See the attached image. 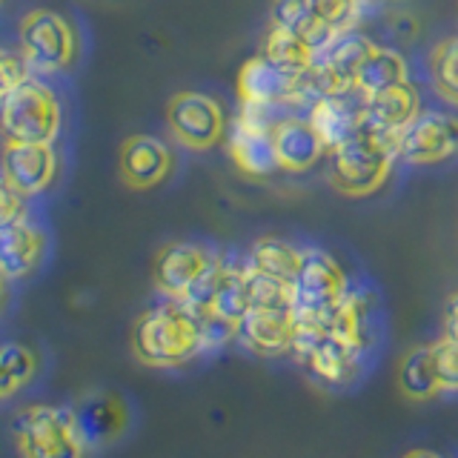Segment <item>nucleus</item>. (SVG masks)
I'll list each match as a JSON object with an SVG mask.
<instances>
[{
    "label": "nucleus",
    "mask_w": 458,
    "mask_h": 458,
    "mask_svg": "<svg viewBox=\"0 0 458 458\" xmlns=\"http://www.w3.org/2000/svg\"><path fill=\"white\" fill-rule=\"evenodd\" d=\"M132 350L135 358L147 367H181L200 347V324L198 312L186 307L178 298H166L164 304L147 310L132 329Z\"/></svg>",
    "instance_id": "nucleus-1"
},
{
    "label": "nucleus",
    "mask_w": 458,
    "mask_h": 458,
    "mask_svg": "<svg viewBox=\"0 0 458 458\" xmlns=\"http://www.w3.org/2000/svg\"><path fill=\"white\" fill-rule=\"evenodd\" d=\"M329 155V183L341 195L350 198H367L381 190V183L390 178L395 147L393 138H384L378 132L355 135L352 140L341 143Z\"/></svg>",
    "instance_id": "nucleus-2"
},
{
    "label": "nucleus",
    "mask_w": 458,
    "mask_h": 458,
    "mask_svg": "<svg viewBox=\"0 0 458 458\" xmlns=\"http://www.w3.org/2000/svg\"><path fill=\"white\" fill-rule=\"evenodd\" d=\"M61 100L47 83L26 78L0 98V135L4 143H52L61 132Z\"/></svg>",
    "instance_id": "nucleus-3"
},
{
    "label": "nucleus",
    "mask_w": 458,
    "mask_h": 458,
    "mask_svg": "<svg viewBox=\"0 0 458 458\" xmlns=\"http://www.w3.org/2000/svg\"><path fill=\"white\" fill-rule=\"evenodd\" d=\"M290 352L324 386H350L361 372L364 352L327 324L298 321Z\"/></svg>",
    "instance_id": "nucleus-4"
},
{
    "label": "nucleus",
    "mask_w": 458,
    "mask_h": 458,
    "mask_svg": "<svg viewBox=\"0 0 458 458\" xmlns=\"http://www.w3.org/2000/svg\"><path fill=\"white\" fill-rule=\"evenodd\" d=\"M12 436L21 458H83L86 444L72 410L29 404L12 419Z\"/></svg>",
    "instance_id": "nucleus-5"
},
{
    "label": "nucleus",
    "mask_w": 458,
    "mask_h": 458,
    "mask_svg": "<svg viewBox=\"0 0 458 458\" xmlns=\"http://www.w3.org/2000/svg\"><path fill=\"white\" fill-rule=\"evenodd\" d=\"M350 293V281L333 255L307 250L304 264L293 281V310L298 321L327 324L338 304Z\"/></svg>",
    "instance_id": "nucleus-6"
},
{
    "label": "nucleus",
    "mask_w": 458,
    "mask_h": 458,
    "mask_svg": "<svg viewBox=\"0 0 458 458\" xmlns=\"http://www.w3.org/2000/svg\"><path fill=\"white\" fill-rule=\"evenodd\" d=\"M21 49L29 69L52 75L72 66L78 40L66 18L49 9H35L21 21Z\"/></svg>",
    "instance_id": "nucleus-7"
},
{
    "label": "nucleus",
    "mask_w": 458,
    "mask_h": 458,
    "mask_svg": "<svg viewBox=\"0 0 458 458\" xmlns=\"http://www.w3.org/2000/svg\"><path fill=\"white\" fill-rule=\"evenodd\" d=\"M166 123L181 147L192 152L212 149L226 135V118L218 100L204 92H178L166 104Z\"/></svg>",
    "instance_id": "nucleus-8"
},
{
    "label": "nucleus",
    "mask_w": 458,
    "mask_h": 458,
    "mask_svg": "<svg viewBox=\"0 0 458 458\" xmlns=\"http://www.w3.org/2000/svg\"><path fill=\"white\" fill-rule=\"evenodd\" d=\"M393 147L412 166L450 161L458 155V118L447 112H419L393 138Z\"/></svg>",
    "instance_id": "nucleus-9"
},
{
    "label": "nucleus",
    "mask_w": 458,
    "mask_h": 458,
    "mask_svg": "<svg viewBox=\"0 0 458 458\" xmlns=\"http://www.w3.org/2000/svg\"><path fill=\"white\" fill-rule=\"evenodd\" d=\"M238 98L241 106H255V104L298 106L304 100V75L281 69L267 55H255L238 72Z\"/></svg>",
    "instance_id": "nucleus-10"
},
{
    "label": "nucleus",
    "mask_w": 458,
    "mask_h": 458,
    "mask_svg": "<svg viewBox=\"0 0 458 458\" xmlns=\"http://www.w3.org/2000/svg\"><path fill=\"white\" fill-rule=\"evenodd\" d=\"M72 419L78 424V433L89 447H106L118 441L129 427V407L118 393L109 390H92L81 395L72 404Z\"/></svg>",
    "instance_id": "nucleus-11"
},
{
    "label": "nucleus",
    "mask_w": 458,
    "mask_h": 458,
    "mask_svg": "<svg viewBox=\"0 0 458 458\" xmlns=\"http://www.w3.org/2000/svg\"><path fill=\"white\" fill-rule=\"evenodd\" d=\"M226 132H229V138H226L229 157H233L243 175L269 178L281 169L278 152H276V138H272V126L252 118L247 109H241V114L233 121V126H229Z\"/></svg>",
    "instance_id": "nucleus-12"
},
{
    "label": "nucleus",
    "mask_w": 458,
    "mask_h": 458,
    "mask_svg": "<svg viewBox=\"0 0 458 458\" xmlns=\"http://www.w3.org/2000/svg\"><path fill=\"white\" fill-rule=\"evenodd\" d=\"M310 121L318 129L327 152H333L341 143L352 140L369 129L367 123V98L352 86L341 95L318 98L310 109Z\"/></svg>",
    "instance_id": "nucleus-13"
},
{
    "label": "nucleus",
    "mask_w": 458,
    "mask_h": 458,
    "mask_svg": "<svg viewBox=\"0 0 458 458\" xmlns=\"http://www.w3.org/2000/svg\"><path fill=\"white\" fill-rule=\"evenodd\" d=\"M0 175L29 198L49 190L57 175V155L52 143H4Z\"/></svg>",
    "instance_id": "nucleus-14"
},
{
    "label": "nucleus",
    "mask_w": 458,
    "mask_h": 458,
    "mask_svg": "<svg viewBox=\"0 0 458 458\" xmlns=\"http://www.w3.org/2000/svg\"><path fill=\"white\" fill-rule=\"evenodd\" d=\"M212 261H215V255H209L204 247H198V243H183V241L169 243V247H164L155 258L152 281L161 295L183 301L186 293L192 290L195 281L204 276Z\"/></svg>",
    "instance_id": "nucleus-15"
},
{
    "label": "nucleus",
    "mask_w": 458,
    "mask_h": 458,
    "mask_svg": "<svg viewBox=\"0 0 458 458\" xmlns=\"http://www.w3.org/2000/svg\"><path fill=\"white\" fill-rule=\"evenodd\" d=\"M295 310H258L252 307L243 318L238 321V335L243 347L255 355H284L293 347V335H295Z\"/></svg>",
    "instance_id": "nucleus-16"
},
{
    "label": "nucleus",
    "mask_w": 458,
    "mask_h": 458,
    "mask_svg": "<svg viewBox=\"0 0 458 458\" xmlns=\"http://www.w3.org/2000/svg\"><path fill=\"white\" fill-rule=\"evenodd\" d=\"M121 178L132 190H152L172 172V152L155 135H132L121 147Z\"/></svg>",
    "instance_id": "nucleus-17"
},
{
    "label": "nucleus",
    "mask_w": 458,
    "mask_h": 458,
    "mask_svg": "<svg viewBox=\"0 0 458 458\" xmlns=\"http://www.w3.org/2000/svg\"><path fill=\"white\" fill-rule=\"evenodd\" d=\"M272 138H276L278 164L286 172H307L327 155L318 129L312 126L310 118L286 114V118L272 126Z\"/></svg>",
    "instance_id": "nucleus-18"
},
{
    "label": "nucleus",
    "mask_w": 458,
    "mask_h": 458,
    "mask_svg": "<svg viewBox=\"0 0 458 458\" xmlns=\"http://www.w3.org/2000/svg\"><path fill=\"white\" fill-rule=\"evenodd\" d=\"M47 252V235L32 221H18L0 229V276L9 281L29 278Z\"/></svg>",
    "instance_id": "nucleus-19"
},
{
    "label": "nucleus",
    "mask_w": 458,
    "mask_h": 458,
    "mask_svg": "<svg viewBox=\"0 0 458 458\" xmlns=\"http://www.w3.org/2000/svg\"><path fill=\"white\" fill-rule=\"evenodd\" d=\"M415 114H419V92L410 81L367 98V123L372 132L384 138H395L407 123H412Z\"/></svg>",
    "instance_id": "nucleus-20"
},
{
    "label": "nucleus",
    "mask_w": 458,
    "mask_h": 458,
    "mask_svg": "<svg viewBox=\"0 0 458 458\" xmlns=\"http://www.w3.org/2000/svg\"><path fill=\"white\" fill-rule=\"evenodd\" d=\"M395 384H398V393L407 401H415V404H424V401L436 398L441 393L433 344L412 347L401 355L398 369H395Z\"/></svg>",
    "instance_id": "nucleus-21"
},
{
    "label": "nucleus",
    "mask_w": 458,
    "mask_h": 458,
    "mask_svg": "<svg viewBox=\"0 0 458 458\" xmlns=\"http://www.w3.org/2000/svg\"><path fill=\"white\" fill-rule=\"evenodd\" d=\"M269 14H272V26L310 43L315 52L335 35L327 23L318 21V14L310 6V0H272Z\"/></svg>",
    "instance_id": "nucleus-22"
},
{
    "label": "nucleus",
    "mask_w": 458,
    "mask_h": 458,
    "mask_svg": "<svg viewBox=\"0 0 458 458\" xmlns=\"http://www.w3.org/2000/svg\"><path fill=\"white\" fill-rule=\"evenodd\" d=\"M398 83H407V64L398 52L384 49V47H372L352 78V86L364 98L386 92Z\"/></svg>",
    "instance_id": "nucleus-23"
},
{
    "label": "nucleus",
    "mask_w": 458,
    "mask_h": 458,
    "mask_svg": "<svg viewBox=\"0 0 458 458\" xmlns=\"http://www.w3.org/2000/svg\"><path fill=\"white\" fill-rule=\"evenodd\" d=\"M369 49H372V40H367L358 32H350V29H341V32L329 38V43H324V47L315 52V64L327 66L338 81L352 86L355 72L364 64Z\"/></svg>",
    "instance_id": "nucleus-24"
},
{
    "label": "nucleus",
    "mask_w": 458,
    "mask_h": 458,
    "mask_svg": "<svg viewBox=\"0 0 458 458\" xmlns=\"http://www.w3.org/2000/svg\"><path fill=\"white\" fill-rule=\"evenodd\" d=\"M250 269L264 272V276L281 278V281H295L301 264H304V252L293 243H286L281 238H258L252 243V252L247 258Z\"/></svg>",
    "instance_id": "nucleus-25"
},
{
    "label": "nucleus",
    "mask_w": 458,
    "mask_h": 458,
    "mask_svg": "<svg viewBox=\"0 0 458 458\" xmlns=\"http://www.w3.org/2000/svg\"><path fill=\"white\" fill-rule=\"evenodd\" d=\"M209 312L238 324L250 312V267L247 264H229L224 261V278L218 284Z\"/></svg>",
    "instance_id": "nucleus-26"
},
{
    "label": "nucleus",
    "mask_w": 458,
    "mask_h": 458,
    "mask_svg": "<svg viewBox=\"0 0 458 458\" xmlns=\"http://www.w3.org/2000/svg\"><path fill=\"white\" fill-rule=\"evenodd\" d=\"M272 64H278L286 72H295V75H304V72L312 66L315 61V49L310 43H304L301 38L284 32V29H269V35L264 40V52Z\"/></svg>",
    "instance_id": "nucleus-27"
},
{
    "label": "nucleus",
    "mask_w": 458,
    "mask_h": 458,
    "mask_svg": "<svg viewBox=\"0 0 458 458\" xmlns=\"http://www.w3.org/2000/svg\"><path fill=\"white\" fill-rule=\"evenodd\" d=\"M429 78L436 92L458 106V38H447L429 52Z\"/></svg>",
    "instance_id": "nucleus-28"
},
{
    "label": "nucleus",
    "mask_w": 458,
    "mask_h": 458,
    "mask_svg": "<svg viewBox=\"0 0 458 458\" xmlns=\"http://www.w3.org/2000/svg\"><path fill=\"white\" fill-rule=\"evenodd\" d=\"M252 307H258V310H293V284L250 269V310Z\"/></svg>",
    "instance_id": "nucleus-29"
},
{
    "label": "nucleus",
    "mask_w": 458,
    "mask_h": 458,
    "mask_svg": "<svg viewBox=\"0 0 458 458\" xmlns=\"http://www.w3.org/2000/svg\"><path fill=\"white\" fill-rule=\"evenodd\" d=\"M0 364L6 367L12 381L23 390L38 372V355L29 347H23V344H4V347H0Z\"/></svg>",
    "instance_id": "nucleus-30"
},
{
    "label": "nucleus",
    "mask_w": 458,
    "mask_h": 458,
    "mask_svg": "<svg viewBox=\"0 0 458 458\" xmlns=\"http://www.w3.org/2000/svg\"><path fill=\"white\" fill-rule=\"evenodd\" d=\"M433 355H436L441 393H458V341L441 335L433 344Z\"/></svg>",
    "instance_id": "nucleus-31"
},
{
    "label": "nucleus",
    "mask_w": 458,
    "mask_h": 458,
    "mask_svg": "<svg viewBox=\"0 0 458 458\" xmlns=\"http://www.w3.org/2000/svg\"><path fill=\"white\" fill-rule=\"evenodd\" d=\"M312 12L318 14V21L327 23L333 32H341L347 29L350 18L358 9V0H310Z\"/></svg>",
    "instance_id": "nucleus-32"
},
{
    "label": "nucleus",
    "mask_w": 458,
    "mask_h": 458,
    "mask_svg": "<svg viewBox=\"0 0 458 458\" xmlns=\"http://www.w3.org/2000/svg\"><path fill=\"white\" fill-rule=\"evenodd\" d=\"M26 218V195L0 175V229Z\"/></svg>",
    "instance_id": "nucleus-33"
},
{
    "label": "nucleus",
    "mask_w": 458,
    "mask_h": 458,
    "mask_svg": "<svg viewBox=\"0 0 458 458\" xmlns=\"http://www.w3.org/2000/svg\"><path fill=\"white\" fill-rule=\"evenodd\" d=\"M29 78V64L23 55L0 49V98L9 95L14 86Z\"/></svg>",
    "instance_id": "nucleus-34"
},
{
    "label": "nucleus",
    "mask_w": 458,
    "mask_h": 458,
    "mask_svg": "<svg viewBox=\"0 0 458 458\" xmlns=\"http://www.w3.org/2000/svg\"><path fill=\"white\" fill-rule=\"evenodd\" d=\"M441 335L455 338L458 341V293L447 298L444 304V315H441Z\"/></svg>",
    "instance_id": "nucleus-35"
},
{
    "label": "nucleus",
    "mask_w": 458,
    "mask_h": 458,
    "mask_svg": "<svg viewBox=\"0 0 458 458\" xmlns=\"http://www.w3.org/2000/svg\"><path fill=\"white\" fill-rule=\"evenodd\" d=\"M390 29H393V35H398L401 40H410V38H415V32H419V21H415L412 14H395Z\"/></svg>",
    "instance_id": "nucleus-36"
},
{
    "label": "nucleus",
    "mask_w": 458,
    "mask_h": 458,
    "mask_svg": "<svg viewBox=\"0 0 458 458\" xmlns=\"http://www.w3.org/2000/svg\"><path fill=\"white\" fill-rule=\"evenodd\" d=\"M18 390H21V386L12 381V376H9V372H6V367L0 364V401H4V398H9V395H14V393H18Z\"/></svg>",
    "instance_id": "nucleus-37"
},
{
    "label": "nucleus",
    "mask_w": 458,
    "mask_h": 458,
    "mask_svg": "<svg viewBox=\"0 0 458 458\" xmlns=\"http://www.w3.org/2000/svg\"><path fill=\"white\" fill-rule=\"evenodd\" d=\"M401 458H441V455L433 453V450H410V453H404Z\"/></svg>",
    "instance_id": "nucleus-38"
},
{
    "label": "nucleus",
    "mask_w": 458,
    "mask_h": 458,
    "mask_svg": "<svg viewBox=\"0 0 458 458\" xmlns=\"http://www.w3.org/2000/svg\"><path fill=\"white\" fill-rule=\"evenodd\" d=\"M6 276H0V310H4V304H6Z\"/></svg>",
    "instance_id": "nucleus-39"
},
{
    "label": "nucleus",
    "mask_w": 458,
    "mask_h": 458,
    "mask_svg": "<svg viewBox=\"0 0 458 458\" xmlns=\"http://www.w3.org/2000/svg\"><path fill=\"white\" fill-rule=\"evenodd\" d=\"M0 4H4V0H0Z\"/></svg>",
    "instance_id": "nucleus-40"
}]
</instances>
